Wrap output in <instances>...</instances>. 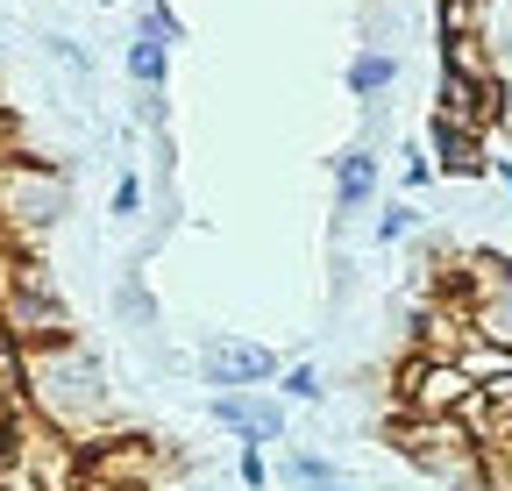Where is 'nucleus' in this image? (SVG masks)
<instances>
[{
  "label": "nucleus",
  "instance_id": "9d476101",
  "mask_svg": "<svg viewBox=\"0 0 512 491\" xmlns=\"http://www.w3.org/2000/svg\"><path fill=\"white\" fill-rule=\"evenodd\" d=\"M370 200H377V150L370 143H349L335 157V214L342 221L349 214H370Z\"/></svg>",
  "mask_w": 512,
  "mask_h": 491
},
{
  "label": "nucleus",
  "instance_id": "f03ea898",
  "mask_svg": "<svg viewBox=\"0 0 512 491\" xmlns=\"http://www.w3.org/2000/svg\"><path fill=\"white\" fill-rule=\"evenodd\" d=\"M0 335H8L15 349H43V342L72 335V306H64V292L29 257L0 271Z\"/></svg>",
  "mask_w": 512,
  "mask_h": 491
},
{
  "label": "nucleus",
  "instance_id": "2eb2a0df",
  "mask_svg": "<svg viewBox=\"0 0 512 491\" xmlns=\"http://www.w3.org/2000/svg\"><path fill=\"white\" fill-rule=\"evenodd\" d=\"M278 392H285V399H299V406H313L328 385H320V371H313V363H292V371H278Z\"/></svg>",
  "mask_w": 512,
  "mask_h": 491
},
{
  "label": "nucleus",
  "instance_id": "9b49d317",
  "mask_svg": "<svg viewBox=\"0 0 512 491\" xmlns=\"http://www.w3.org/2000/svg\"><path fill=\"white\" fill-rule=\"evenodd\" d=\"M399 86V57L384 50V43H363L356 57H349V100H363V107H377L384 93Z\"/></svg>",
  "mask_w": 512,
  "mask_h": 491
},
{
  "label": "nucleus",
  "instance_id": "7ed1b4c3",
  "mask_svg": "<svg viewBox=\"0 0 512 491\" xmlns=\"http://www.w3.org/2000/svg\"><path fill=\"white\" fill-rule=\"evenodd\" d=\"M64 207H72V186H64V171H50V164H36V157L0 164V221H8L15 235H43V228H57Z\"/></svg>",
  "mask_w": 512,
  "mask_h": 491
},
{
  "label": "nucleus",
  "instance_id": "aec40b11",
  "mask_svg": "<svg viewBox=\"0 0 512 491\" xmlns=\"http://www.w3.org/2000/svg\"><path fill=\"white\" fill-rule=\"evenodd\" d=\"M50 57H57L64 72H79V79H86V50H79V43H64V36H50Z\"/></svg>",
  "mask_w": 512,
  "mask_h": 491
},
{
  "label": "nucleus",
  "instance_id": "39448f33",
  "mask_svg": "<svg viewBox=\"0 0 512 491\" xmlns=\"http://www.w3.org/2000/svg\"><path fill=\"white\" fill-rule=\"evenodd\" d=\"M470 399H477V385H470L448 356H413L406 371H399V406H406V420H463Z\"/></svg>",
  "mask_w": 512,
  "mask_h": 491
},
{
  "label": "nucleus",
  "instance_id": "5701e85b",
  "mask_svg": "<svg viewBox=\"0 0 512 491\" xmlns=\"http://www.w3.org/2000/svg\"><path fill=\"white\" fill-rule=\"evenodd\" d=\"M505 214H512V207H505Z\"/></svg>",
  "mask_w": 512,
  "mask_h": 491
},
{
  "label": "nucleus",
  "instance_id": "6e6552de",
  "mask_svg": "<svg viewBox=\"0 0 512 491\" xmlns=\"http://www.w3.org/2000/svg\"><path fill=\"white\" fill-rule=\"evenodd\" d=\"M214 420L235 435V449H271L285 442V406L271 392H214Z\"/></svg>",
  "mask_w": 512,
  "mask_h": 491
},
{
  "label": "nucleus",
  "instance_id": "4468645a",
  "mask_svg": "<svg viewBox=\"0 0 512 491\" xmlns=\"http://www.w3.org/2000/svg\"><path fill=\"white\" fill-rule=\"evenodd\" d=\"M114 306H121V314H128V321H136V328H157V299L143 292V278H121V292H114Z\"/></svg>",
  "mask_w": 512,
  "mask_h": 491
},
{
  "label": "nucleus",
  "instance_id": "0eeeda50",
  "mask_svg": "<svg viewBox=\"0 0 512 491\" xmlns=\"http://www.w3.org/2000/svg\"><path fill=\"white\" fill-rule=\"evenodd\" d=\"M470 285H477V299H470V328L484 335V342H498V349H512V257H477L470 264Z\"/></svg>",
  "mask_w": 512,
  "mask_h": 491
},
{
  "label": "nucleus",
  "instance_id": "ddd939ff",
  "mask_svg": "<svg viewBox=\"0 0 512 491\" xmlns=\"http://www.w3.org/2000/svg\"><path fill=\"white\" fill-rule=\"evenodd\" d=\"M285 484H292V491H349V477H342L328 456H313V449H292V456H285Z\"/></svg>",
  "mask_w": 512,
  "mask_h": 491
},
{
  "label": "nucleus",
  "instance_id": "1a4fd4ad",
  "mask_svg": "<svg viewBox=\"0 0 512 491\" xmlns=\"http://www.w3.org/2000/svg\"><path fill=\"white\" fill-rule=\"evenodd\" d=\"M434 171H441V178H484V171H491L484 136L463 129V121H448V114H434Z\"/></svg>",
  "mask_w": 512,
  "mask_h": 491
},
{
  "label": "nucleus",
  "instance_id": "f8f14e48",
  "mask_svg": "<svg viewBox=\"0 0 512 491\" xmlns=\"http://www.w3.org/2000/svg\"><path fill=\"white\" fill-rule=\"evenodd\" d=\"M128 79H136L143 93H164V79H171V43H157L150 29H136V36H128Z\"/></svg>",
  "mask_w": 512,
  "mask_h": 491
},
{
  "label": "nucleus",
  "instance_id": "6ab92c4d",
  "mask_svg": "<svg viewBox=\"0 0 512 491\" xmlns=\"http://www.w3.org/2000/svg\"><path fill=\"white\" fill-rule=\"evenodd\" d=\"M235 477H242L249 491H264V484H271V463H264V449H235Z\"/></svg>",
  "mask_w": 512,
  "mask_h": 491
},
{
  "label": "nucleus",
  "instance_id": "f257e3e1",
  "mask_svg": "<svg viewBox=\"0 0 512 491\" xmlns=\"http://www.w3.org/2000/svg\"><path fill=\"white\" fill-rule=\"evenodd\" d=\"M22 399L29 413L50 427V435L64 442H100V427L114 413V385H107V363L79 342V335H64V342H43V349H22Z\"/></svg>",
  "mask_w": 512,
  "mask_h": 491
},
{
  "label": "nucleus",
  "instance_id": "dca6fc26",
  "mask_svg": "<svg viewBox=\"0 0 512 491\" xmlns=\"http://www.w3.org/2000/svg\"><path fill=\"white\" fill-rule=\"evenodd\" d=\"M107 207H114V221H136V214H143V178H136V171H121Z\"/></svg>",
  "mask_w": 512,
  "mask_h": 491
},
{
  "label": "nucleus",
  "instance_id": "423d86ee",
  "mask_svg": "<svg viewBox=\"0 0 512 491\" xmlns=\"http://www.w3.org/2000/svg\"><path fill=\"white\" fill-rule=\"evenodd\" d=\"M278 371H285L278 349L249 342V335H214V342L200 349V378H207L214 392H264Z\"/></svg>",
  "mask_w": 512,
  "mask_h": 491
},
{
  "label": "nucleus",
  "instance_id": "4be33fe9",
  "mask_svg": "<svg viewBox=\"0 0 512 491\" xmlns=\"http://www.w3.org/2000/svg\"><path fill=\"white\" fill-rule=\"evenodd\" d=\"M150 8H171V0H150Z\"/></svg>",
  "mask_w": 512,
  "mask_h": 491
},
{
  "label": "nucleus",
  "instance_id": "412c9836",
  "mask_svg": "<svg viewBox=\"0 0 512 491\" xmlns=\"http://www.w3.org/2000/svg\"><path fill=\"white\" fill-rule=\"evenodd\" d=\"M427 178H434V157H406V193H420Z\"/></svg>",
  "mask_w": 512,
  "mask_h": 491
},
{
  "label": "nucleus",
  "instance_id": "20e7f679",
  "mask_svg": "<svg viewBox=\"0 0 512 491\" xmlns=\"http://www.w3.org/2000/svg\"><path fill=\"white\" fill-rule=\"evenodd\" d=\"M406 463H420L427 477H441V484H477L484 477V463H477V435L463 420H406L399 427V442H392Z\"/></svg>",
  "mask_w": 512,
  "mask_h": 491
},
{
  "label": "nucleus",
  "instance_id": "f3484780",
  "mask_svg": "<svg viewBox=\"0 0 512 491\" xmlns=\"http://www.w3.org/2000/svg\"><path fill=\"white\" fill-rule=\"evenodd\" d=\"M413 221H420V214H413L406 200H392V207L377 214V242H406V235H413Z\"/></svg>",
  "mask_w": 512,
  "mask_h": 491
},
{
  "label": "nucleus",
  "instance_id": "a211bd4d",
  "mask_svg": "<svg viewBox=\"0 0 512 491\" xmlns=\"http://www.w3.org/2000/svg\"><path fill=\"white\" fill-rule=\"evenodd\" d=\"M136 29H150L157 43H185V22H178V8H150V15H143Z\"/></svg>",
  "mask_w": 512,
  "mask_h": 491
}]
</instances>
